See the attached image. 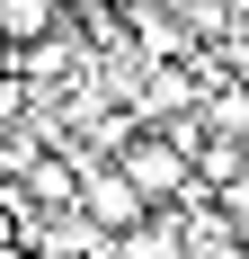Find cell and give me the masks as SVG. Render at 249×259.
<instances>
[{"label": "cell", "mask_w": 249, "mask_h": 259, "mask_svg": "<svg viewBox=\"0 0 249 259\" xmlns=\"http://www.w3.org/2000/svg\"><path fill=\"white\" fill-rule=\"evenodd\" d=\"M116 170L134 179V197H143L151 214H160V206H187V188H196V170H187V152H178V143H169L160 125H134V143L116 152Z\"/></svg>", "instance_id": "cell-1"}, {"label": "cell", "mask_w": 249, "mask_h": 259, "mask_svg": "<svg viewBox=\"0 0 249 259\" xmlns=\"http://www.w3.org/2000/svg\"><path fill=\"white\" fill-rule=\"evenodd\" d=\"M72 161H80V197H72V206L89 214L98 233H134V224H151V206L134 197V179H125L116 161H89V152H72Z\"/></svg>", "instance_id": "cell-2"}, {"label": "cell", "mask_w": 249, "mask_h": 259, "mask_svg": "<svg viewBox=\"0 0 249 259\" xmlns=\"http://www.w3.org/2000/svg\"><path fill=\"white\" fill-rule=\"evenodd\" d=\"M63 18H72V0H0V45L27 54V45H45Z\"/></svg>", "instance_id": "cell-3"}]
</instances>
